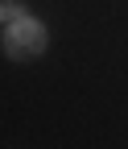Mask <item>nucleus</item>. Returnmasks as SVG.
<instances>
[{"label":"nucleus","mask_w":128,"mask_h":149,"mask_svg":"<svg viewBox=\"0 0 128 149\" xmlns=\"http://www.w3.org/2000/svg\"><path fill=\"white\" fill-rule=\"evenodd\" d=\"M8 17H17V4L12 0H0V21H8Z\"/></svg>","instance_id":"nucleus-2"},{"label":"nucleus","mask_w":128,"mask_h":149,"mask_svg":"<svg viewBox=\"0 0 128 149\" xmlns=\"http://www.w3.org/2000/svg\"><path fill=\"white\" fill-rule=\"evenodd\" d=\"M8 54L12 58H33V54L46 50V29L42 21H29V17H17V25L8 29Z\"/></svg>","instance_id":"nucleus-1"}]
</instances>
